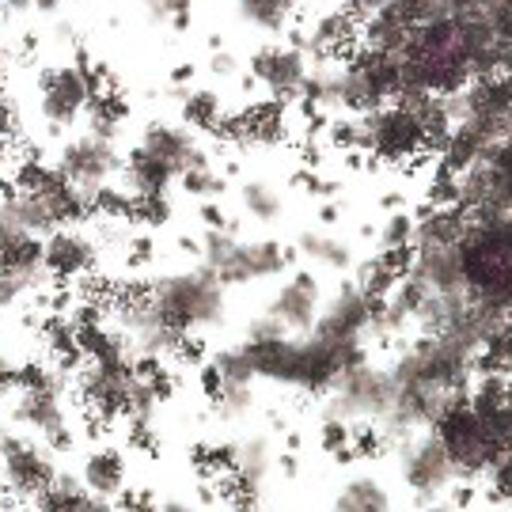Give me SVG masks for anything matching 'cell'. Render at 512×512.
Here are the masks:
<instances>
[{
  "mask_svg": "<svg viewBox=\"0 0 512 512\" xmlns=\"http://www.w3.org/2000/svg\"><path fill=\"white\" fill-rule=\"evenodd\" d=\"M148 304L160 311L175 330H183V334L220 327L224 315H228L224 281L213 270H205V266L148 281Z\"/></svg>",
  "mask_w": 512,
  "mask_h": 512,
  "instance_id": "obj_1",
  "label": "cell"
},
{
  "mask_svg": "<svg viewBox=\"0 0 512 512\" xmlns=\"http://www.w3.org/2000/svg\"><path fill=\"white\" fill-rule=\"evenodd\" d=\"M38 88H42V118L50 126H73L76 118L88 110L92 95H99L107 84L99 80L95 65H88V54H76L73 65H54V69H42L38 76Z\"/></svg>",
  "mask_w": 512,
  "mask_h": 512,
  "instance_id": "obj_2",
  "label": "cell"
},
{
  "mask_svg": "<svg viewBox=\"0 0 512 512\" xmlns=\"http://www.w3.org/2000/svg\"><path fill=\"white\" fill-rule=\"evenodd\" d=\"M368 126V152L384 164H410L418 160L421 152H429V137L421 129L418 114L403 103H384V107L368 110L365 114Z\"/></svg>",
  "mask_w": 512,
  "mask_h": 512,
  "instance_id": "obj_3",
  "label": "cell"
},
{
  "mask_svg": "<svg viewBox=\"0 0 512 512\" xmlns=\"http://www.w3.org/2000/svg\"><path fill=\"white\" fill-rule=\"evenodd\" d=\"M403 478L421 505H440L456 486V467H452L444 444L433 433L429 437L418 433L414 440L403 444Z\"/></svg>",
  "mask_w": 512,
  "mask_h": 512,
  "instance_id": "obj_4",
  "label": "cell"
},
{
  "mask_svg": "<svg viewBox=\"0 0 512 512\" xmlns=\"http://www.w3.org/2000/svg\"><path fill=\"white\" fill-rule=\"evenodd\" d=\"M57 167L65 171V179L80 190H103L118 179L122 171V156L114 141H103L95 133H80V137H69L61 145V156H57Z\"/></svg>",
  "mask_w": 512,
  "mask_h": 512,
  "instance_id": "obj_5",
  "label": "cell"
},
{
  "mask_svg": "<svg viewBox=\"0 0 512 512\" xmlns=\"http://www.w3.org/2000/svg\"><path fill=\"white\" fill-rule=\"evenodd\" d=\"M0 475H4V486L16 497H35L57 475V467L54 456L38 440L4 429L0 433Z\"/></svg>",
  "mask_w": 512,
  "mask_h": 512,
  "instance_id": "obj_6",
  "label": "cell"
},
{
  "mask_svg": "<svg viewBox=\"0 0 512 512\" xmlns=\"http://www.w3.org/2000/svg\"><path fill=\"white\" fill-rule=\"evenodd\" d=\"M330 391L346 403L353 421H376L391 406L395 384H391V368H376L368 365V361H361V365L353 368H342Z\"/></svg>",
  "mask_w": 512,
  "mask_h": 512,
  "instance_id": "obj_7",
  "label": "cell"
},
{
  "mask_svg": "<svg viewBox=\"0 0 512 512\" xmlns=\"http://www.w3.org/2000/svg\"><path fill=\"white\" fill-rule=\"evenodd\" d=\"M376 300H380V296H368L357 281H342L334 300H330L327 311L315 319L311 330L330 338V342H357V338L365 342V330H368L372 311H376Z\"/></svg>",
  "mask_w": 512,
  "mask_h": 512,
  "instance_id": "obj_8",
  "label": "cell"
},
{
  "mask_svg": "<svg viewBox=\"0 0 512 512\" xmlns=\"http://www.w3.org/2000/svg\"><path fill=\"white\" fill-rule=\"evenodd\" d=\"M42 262L54 274V281H80L95 274L99 243L88 232H80V224H61L42 239Z\"/></svg>",
  "mask_w": 512,
  "mask_h": 512,
  "instance_id": "obj_9",
  "label": "cell"
},
{
  "mask_svg": "<svg viewBox=\"0 0 512 512\" xmlns=\"http://www.w3.org/2000/svg\"><path fill=\"white\" fill-rule=\"evenodd\" d=\"M311 61L300 46H262L255 57H251V76L274 99H300V88H304V76H308Z\"/></svg>",
  "mask_w": 512,
  "mask_h": 512,
  "instance_id": "obj_10",
  "label": "cell"
},
{
  "mask_svg": "<svg viewBox=\"0 0 512 512\" xmlns=\"http://www.w3.org/2000/svg\"><path fill=\"white\" fill-rule=\"evenodd\" d=\"M65 380H69V376L57 372L54 384L35 387V391H19V403H16L19 425L35 429L38 437H54L57 429L73 425V421H69V399H65Z\"/></svg>",
  "mask_w": 512,
  "mask_h": 512,
  "instance_id": "obj_11",
  "label": "cell"
},
{
  "mask_svg": "<svg viewBox=\"0 0 512 512\" xmlns=\"http://www.w3.org/2000/svg\"><path fill=\"white\" fill-rule=\"evenodd\" d=\"M289 262H285V247L274 239H251V243H239L232 258L217 270V277L224 285H247V281H262V277L281 274Z\"/></svg>",
  "mask_w": 512,
  "mask_h": 512,
  "instance_id": "obj_12",
  "label": "cell"
},
{
  "mask_svg": "<svg viewBox=\"0 0 512 512\" xmlns=\"http://www.w3.org/2000/svg\"><path fill=\"white\" fill-rule=\"evenodd\" d=\"M141 145H145L152 156H160L164 164L175 167V175H183L190 167L209 164V152L202 148V141L183 126H164V122H156V126H148L145 133H141Z\"/></svg>",
  "mask_w": 512,
  "mask_h": 512,
  "instance_id": "obj_13",
  "label": "cell"
},
{
  "mask_svg": "<svg viewBox=\"0 0 512 512\" xmlns=\"http://www.w3.org/2000/svg\"><path fill=\"white\" fill-rule=\"evenodd\" d=\"M319 277L315 274H300L274 296V304H270V315H277L285 330H311L315 327V319H319Z\"/></svg>",
  "mask_w": 512,
  "mask_h": 512,
  "instance_id": "obj_14",
  "label": "cell"
},
{
  "mask_svg": "<svg viewBox=\"0 0 512 512\" xmlns=\"http://www.w3.org/2000/svg\"><path fill=\"white\" fill-rule=\"evenodd\" d=\"M35 509H42V512H107V509H114V501L92 494V490L84 486V478L69 475V471H57V475L35 494Z\"/></svg>",
  "mask_w": 512,
  "mask_h": 512,
  "instance_id": "obj_15",
  "label": "cell"
},
{
  "mask_svg": "<svg viewBox=\"0 0 512 512\" xmlns=\"http://www.w3.org/2000/svg\"><path fill=\"white\" fill-rule=\"evenodd\" d=\"M175 179H179L175 167L164 164L160 156H152L145 145L129 148L126 164L118 171V183H122V190L133 194V198H141V194H167Z\"/></svg>",
  "mask_w": 512,
  "mask_h": 512,
  "instance_id": "obj_16",
  "label": "cell"
},
{
  "mask_svg": "<svg viewBox=\"0 0 512 512\" xmlns=\"http://www.w3.org/2000/svg\"><path fill=\"white\" fill-rule=\"evenodd\" d=\"M247 353H251L255 376H262V380H277V384L293 387V376H296V338H289V334H277V338H258V342H251V338H247Z\"/></svg>",
  "mask_w": 512,
  "mask_h": 512,
  "instance_id": "obj_17",
  "label": "cell"
},
{
  "mask_svg": "<svg viewBox=\"0 0 512 512\" xmlns=\"http://www.w3.org/2000/svg\"><path fill=\"white\" fill-rule=\"evenodd\" d=\"M80 478H84V486H88L92 494L107 497V501H118L122 490H126V459H122L118 448H95V452H88V459H84Z\"/></svg>",
  "mask_w": 512,
  "mask_h": 512,
  "instance_id": "obj_18",
  "label": "cell"
},
{
  "mask_svg": "<svg viewBox=\"0 0 512 512\" xmlns=\"http://www.w3.org/2000/svg\"><path fill=\"white\" fill-rule=\"evenodd\" d=\"M357 38V19L342 12H323L311 23V31L304 35V54L308 57H334L338 50H346L349 42Z\"/></svg>",
  "mask_w": 512,
  "mask_h": 512,
  "instance_id": "obj_19",
  "label": "cell"
},
{
  "mask_svg": "<svg viewBox=\"0 0 512 512\" xmlns=\"http://www.w3.org/2000/svg\"><path fill=\"white\" fill-rule=\"evenodd\" d=\"M4 202H8V209H12V217H16L19 228H23V232H31V236L46 239L57 228L54 213H50V205H46V198H42V194L8 190V194H4Z\"/></svg>",
  "mask_w": 512,
  "mask_h": 512,
  "instance_id": "obj_20",
  "label": "cell"
},
{
  "mask_svg": "<svg viewBox=\"0 0 512 512\" xmlns=\"http://www.w3.org/2000/svg\"><path fill=\"white\" fill-rule=\"evenodd\" d=\"M334 509H342V512H384V509H391V494H387L384 486H380L372 475L353 478V482H346V486L338 490Z\"/></svg>",
  "mask_w": 512,
  "mask_h": 512,
  "instance_id": "obj_21",
  "label": "cell"
},
{
  "mask_svg": "<svg viewBox=\"0 0 512 512\" xmlns=\"http://www.w3.org/2000/svg\"><path fill=\"white\" fill-rule=\"evenodd\" d=\"M57 183H65V171L57 164L38 160V156L16 160L12 175H8V186H12V190H27V194H46V190H54Z\"/></svg>",
  "mask_w": 512,
  "mask_h": 512,
  "instance_id": "obj_22",
  "label": "cell"
},
{
  "mask_svg": "<svg viewBox=\"0 0 512 512\" xmlns=\"http://www.w3.org/2000/svg\"><path fill=\"white\" fill-rule=\"evenodd\" d=\"M327 129V145L338 148V152H368V126L365 114H353V110H342L323 122Z\"/></svg>",
  "mask_w": 512,
  "mask_h": 512,
  "instance_id": "obj_23",
  "label": "cell"
},
{
  "mask_svg": "<svg viewBox=\"0 0 512 512\" xmlns=\"http://www.w3.org/2000/svg\"><path fill=\"white\" fill-rule=\"evenodd\" d=\"M236 4L247 23H255L262 31H285L304 0H236Z\"/></svg>",
  "mask_w": 512,
  "mask_h": 512,
  "instance_id": "obj_24",
  "label": "cell"
},
{
  "mask_svg": "<svg viewBox=\"0 0 512 512\" xmlns=\"http://www.w3.org/2000/svg\"><path fill=\"white\" fill-rule=\"evenodd\" d=\"M183 118L194 129H220L224 122V103L217 92H186L183 95Z\"/></svg>",
  "mask_w": 512,
  "mask_h": 512,
  "instance_id": "obj_25",
  "label": "cell"
},
{
  "mask_svg": "<svg viewBox=\"0 0 512 512\" xmlns=\"http://www.w3.org/2000/svg\"><path fill=\"white\" fill-rule=\"evenodd\" d=\"M239 202H243V213L258 224H270L281 217V194L270 183H247L239 190Z\"/></svg>",
  "mask_w": 512,
  "mask_h": 512,
  "instance_id": "obj_26",
  "label": "cell"
},
{
  "mask_svg": "<svg viewBox=\"0 0 512 512\" xmlns=\"http://www.w3.org/2000/svg\"><path fill=\"white\" fill-rule=\"evenodd\" d=\"M209 365L217 368L224 384H251V380H255V365H251L247 342H243V346H224V349H217Z\"/></svg>",
  "mask_w": 512,
  "mask_h": 512,
  "instance_id": "obj_27",
  "label": "cell"
},
{
  "mask_svg": "<svg viewBox=\"0 0 512 512\" xmlns=\"http://www.w3.org/2000/svg\"><path fill=\"white\" fill-rule=\"evenodd\" d=\"M171 217H175V205H171L167 194H141V198H133V217L129 220H137L145 228H164V224H171Z\"/></svg>",
  "mask_w": 512,
  "mask_h": 512,
  "instance_id": "obj_28",
  "label": "cell"
},
{
  "mask_svg": "<svg viewBox=\"0 0 512 512\" xmlns=\"http://www.w3.org/2000/svg\"><path fill=\"white\" fill-rule=\"evenodd\" d=\"M213 403H217V410L224 418L236 421V418H243V414H251L255 391H251V384H220V391L213 395Z\"/></svg>",
  "mask_w": 512,
  "mask_h": 512,
  "instance_id": "obj_29",
  "label": "cell"
},
{
  "mask_svg": "<svg viewBox=\"0 0 512 512\" xmlns=\"http://www.w3.org/2000/svg\"><path fill=\"white\" fill-rule=\"evenodd\" d=\"M414 228H418V217H410L403 209H387V220L380 224V247H410Z\"/></svg>",
  "mask_w": 512,
  "mask_h": 512,
  "instance_id": "obj_30",
  "label": "cell"
},
{
  "mask_svg": "<svg viewBox=\"0 0 512 512\" xmlns=\"http://www.w3.org/2000/svg\"><path fill=\"white\" fill-rule=\"evenodd\" d=\"M179 183H183V190L186 194H194V198H220V194L228 190V183H224L209 164L183 171V175H179Z\"/></svg>",
  "mask_w": 512,
  "mask_h": 512,
  "instance_id": "obj_31",
  "label": "cell"
},
{
  "mask_svg": "<svg viewBox=\"0 0 512 512\" xmlns=\"http://www.w3.org/2000/svg\"><path fill=\"white\" fill-rule=\"evenodd\" d=\"M323 448L334 452V456H353V433H357V425L353 421H342V418H323Z\"/></svg>",
  "mask_w": 512,
  "mask_h": 512,
  "instance_id": "obj_32",
  "label": "cell"
},
{
  "mask_svg": "<svg viewBox=\"0 0 512 512\" xmlns=\"http://www.w3.org/2000/svg\"><path fill=\"white\" fill-rule=\"evenodd\" d=\"M46 346H50V353H69V349H76V327L69 311H57V315L46 319Z\"/></svg>",
  "mask_w": 512,
  "mask_h": 512,
  "instance_id": "obj_33",
  "label": "cell"
},
{
  "mask_svg": "<svg viewBox=\"0 0 512 512\" xmlns=\"http://www.w3.org/2000/svg\"><path fill=\"white\" fill-rule=\"evenodd\" d=\"M490 497L497 501H512V448H505L501 456L490 463Z\"/></svg>",
  "mask_w": 512,
  "mask_h": 512,
  "instance_id": "obj_34",
  "label": "cell"
},
{
  "mask_svg": "<svg viewBox=\"0 0 512 512\" xmlns=\"http://www.w3.org/2000/svg\"><path fill=\"white\" fill-rule=\"evenodd\" d=\"M319 262H323V266H330V270H349V266H353V251H349V243L327 236L323 251H319Z\"/></svg>",
  "mask_w": 512,
  "mask_h": 512,
  "instance_id": "obj_35",
  "label": "cell"
},
{
  "mask_svg": "<svg viewBox=\"0 0 512 512\" xmlns=\"http://www.w3.org/2000/svg\"><path fill=\"white\" fill-rule=\"evenodd\" d=\"M277 334H289V330H285V323H281L277 315H270V311L251 319V327H247V338H251V342H258V338H277Z\"/></svg>",
  "mask_w": 512,
  "mask_h": 512,
  "instance_id": "obj_36",
  "label": "cell"
},
{
  "mask_svg": "<svg viewBox=\"0 0 512 512\" xmlns=\"http://www.w3.org/2000/svg\"><path fill=\"white\" fill-rule=\"evenodd\" d=\"M61 0H0V12H54Z\"/></svg>",
  "mask_w": 512,
  "mask_h": 512,
  "instance_id": "obj_37",
  "label": "cell"
},
{
  "mask_svg": "<svg viewBox=\"0 0 512 512\" xmlns=\"http://www.w3.org/2000/svg\"><path fill=\"white\" fill-rule=\"evenodd\" d=\"M209 73L213 76H236L239 61L228 54V50H213V57H209Z\"/></svg>",
  "mask_w": 512,
  "mask_h": 512,
  "instance_id": "obj_38",
  "label": "cell"
},
{
  "mask_svg": "<svg viewBox=\"0 0 512 512\" xmlns=\"http://www.w3.org/2000/svg\"><path fill=\"white\" fill-rule=\"evenodd\" d=\"M23 361H16L12 353H4L0 349V391H8V387H16V372Z\"/></svg>",
  "mask_w": 512,
  "mask_h": 512,
  "instance_id": "obj_39",
  "label": "cell"
},
{
  "mask_svg": "<svg viewBox=\"0 0 512 512\" xmlns=\"http://www.w3.org/2000/svg\"><path fill=\"white\" fill-rule=\"evenodd\" d=\"M380 4H384V0H349L346 12H349L353 19H357V27H361V23H365V19L372 16V12L380 8Z\"/></svg>",
  "mask_w": 512,
  "mask_h": 512,
  "instance_id": "obj_40",
  "label": "cell"
},
{
  "mask_svg": "<svg viewBox=\"0 0 512 512\" xmlns=\"http://www.w3.org/2000/svg\"><path fill=\"white\" fill-rule=\"evenodd\" d=\"M198 376H202V391L213 399V395L220 391V384H224V380H220V372L213 365H202V372H198Z\"/></svg>",
  "mask_w": 512,
  "mask_h": 512,
  "instance_id": "obj_41",
  "label": "cell"
},
{
  "mask_svg": "<svg viewBox=\"0 0 512 512\" xmlns=\"http://www.w3.org/2000/svg\"><path fill=\"white\" fill-rule=\"evenodd\" d=\"M202 220H205V228H224V213H220V205L205 202L202 205Z\"/></svg>",
  "mask_w": 512,
  "mask_h": 512,
  "instance_id": "obj_42",
  "label": "cell"
},
{
  "mask_svg": "<svg viewBox=\"0 0 512 512\" xmlns=\"http://www.w3.org/2000/svg\"><path fill=\"white\" fill-rule=\"evenodd\" d=\"M319 224H327V228H330V224H338V205H334V202L319 205Z\"/></svg>",
  "mask_w": 512,
  "mask_h": 512,
  "instance_id": "obj_43",
  "label": "cell"
},
{
  "mask_svg": "<svg viewBox=\"0 0 512 512\" xmlns=\"http://www.w3.org/2000/svg\"><path fill=\"white\" fill-rule=\"evenodd\" d=\"M148 255H152V239H148V236H137V239H133V258L141 262V258H148Z\"/></svg>",
  "mask_w": 512,
  "mask_h": 512,
  "instance_id": "obj_44",
  "label": "cell"
},
{
  "mask_svg": "<svg viewBox=\"0 0 512 512\" xmlns=\"http://www.w3.org/2000/svg\"><path fill=\"white\" fill-rule=\"evenodd\" d=\"M190 76H194V65H179V69L171 73V80H175V88H183Z\"/></svg>",
  "mask_w": 512,
  "mask_h": 512,
  "instance_id": "obj_45",
  "label": "cell"
},
{
  "mask_svg": "<svg viewBox=\"0 0 512 512\" xmlns=\"http://www.w3.org/2000/svg\"><path fill=\"white\" fill-rule=\"evenodd\" d=\"M54 38H57V42H76V31L69 27V23H57V27H54Z\"/></svg>",
  "mask_w": 512,
  "mask_h": 512,
  "instance_id": "obj_46",
  "label": "cell"
},
{
  "mask_svg": "<svg viewBox=\"0 0 512 512\" xmlns=\"http://www.w3.org/2000/svg\"><path fill=\"white\" fill-rule=\"evenodd\" d=\"M277 467H281L285 475H296V467H300V463H296V456H293V452H289V456H281V459H277Z\"/></svg>",
  "mask_w": 512,
  "mask_h": 512,
  "instance_id": "obj_47",
  "label": "cell"
},
{
  "mask_svg": "<svg viewBox=\"0 0 512 512\" xmlns=\"http://www.w3.org/2000/svg\"><path fill=\"white\" fill-rule=\"evenodd\" d=\"M160 509H171V512H179V509H186L183 501H179V497H167L164 505H160Z\"/></svg>",
  "mask_w": 512,
  "mask_h": 512,
  "instance_id": "obj_48",
  "label": "cell"
}]
</instances>
